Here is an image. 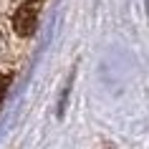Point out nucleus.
Here are the masks:
<instances>
[{
	"instance_id": "nucleus-1",
	"label": "nucleus",
	"mask_w": 149,
	"mask_h": 149,
	"mask_svg": "<svg viewBox=\"0 0 149 149\" xmlns=\"http://www.w3.org/2000/svg\"><path fill=\"white\" fill-rule=\"evenodd\" d=\"M40 8H43V3L40 0H25L23 5L18 8L15 18H13V25H15V33L18 36H33L36 28H38V15H40Z\"/></svg>"
},
{
	"instance_id": "nucleus-2",
	"label": "nucleus",
	"mask_w": 149,
	"mask_h": 149,
	"mask_svg": "<svg viewBox=\"0 0 149 149\" xmlns=\"http://www.w3.org/2000/svg\"><path fill=\"white\" fill-rule=\"evenodd\" d=\"M8 86H10V76H8V73H0V101H3V96H5Z\"/></svg>"
}]
</instances>
